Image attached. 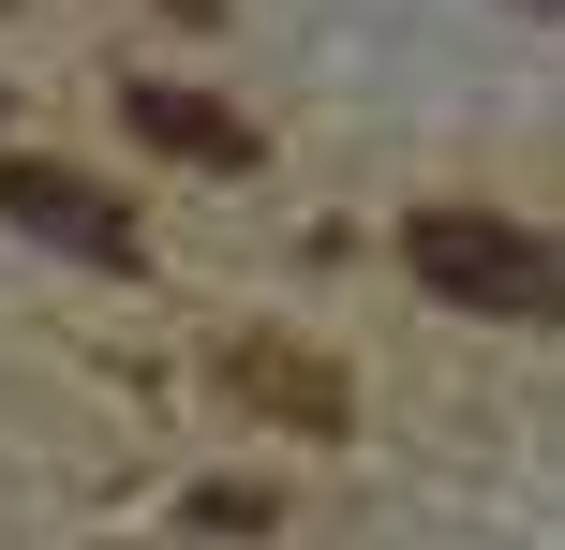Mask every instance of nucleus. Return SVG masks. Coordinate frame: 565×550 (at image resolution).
Here are the masks:
<instances>
[{"instance_id": "obj_1", "label": "nucleus", "mask_w": 565, "mask_h": 550, "mask_svg": "<svg viewBox=\"0 0 565 550\" xmlns=\"http://www.w3.org/2000/svg\"><path fill=\"white\" fill-rule=\"evenodd\" d=\"M402 268L461 313H507V327H565V238L507 224V208H417L402 224Z\"/></svg>"}, {"instance_id": "obj_2", "label": "nucleus", "mask_w": 565, "mask_h": 550, "mask_svg": "<svg viewBox=\"0 0 565 550\" xmlns=\"http://www.w3.org/2000/svg\"><path fill=\"white\" fill-rule=\"evenodd\" d=\"M0 208H15L30 238H60V254H89V268H135L119 194H105V179H75V164H0Z\"/></svg>"}, {"instance_id": "obj_3", "label": "nucleus", "mask_w": 565, "mask_h": 550, "mask_svg": "<svg viewBox=\"0 0 565 550\" xmlns=\"http://www.w3.org/2000/svg\"><path fill=\"white\" fill-rule=\"evenodd\" d=\"M119 105H135V134L164 149V164H254V119H238V105H209V89H179V75L119 89Z\"/></svg>"}, {"instance_id": "obj_4", "label": "nucleus", "mask_w": 565, "mask_h": 550, "mask_svg": "<svg viewBox=\"0 0 565 550\" xmlns=\"http://www.w3.org/2000/svg\"><path fill=\"white\" fill-rule=\"evenodd\" d=\"M238 402L298 417V432H342V373H312V357H282V343H238Z\"/></svg>"}, {"instance_id": "obj_5", "label": "nucleus", "mask_w": 565, "mask_h": 550, "mask_svg": "<svg viewBox=\"0 0 565 550\" xmlns=\"http://www.w3.org/2000/svg\"><path fill=\"white\" fill-rule=\"evenodd\" d=\"M536 15H565V0H536Z\"/></svg>"}]
</instances>
